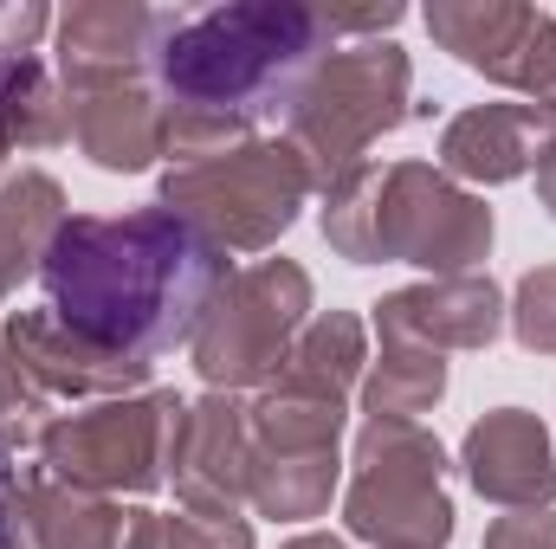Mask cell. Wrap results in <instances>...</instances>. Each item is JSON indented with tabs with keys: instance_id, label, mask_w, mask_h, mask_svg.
Listing matches in <instances>:
<instances>
[{
	"instance_id": "obj_1",
	"label": "cell",
	"mask_w": 556,
	"mask_h": 549,
	"mask_svg": "<svg viewBox=\"0 0 556 549\" xmlns=\"http://www.w3.org/2000/svg\"><path fill=\"white\" fill-rule=\"evenodd\" d=\"M39 272L72 336L149 362L201 330L227 284V259L181 214L142 207L124 220H65Z\"/></svg>"
},
{
	"instance_id": "obj_2",
	"label": "cell",
	"mask_w": 556,
	"mask_h": 549,
	"mask_svg": "<svg viewBox=\"0 0 556 549\" xmlns=\"http://www.w3.org/2000/svg\"><path fill=\"white\" fill-rule=\"evenodd\" d=\"M337 46L330 7L253 0V7H207L181 20L155 59L168 155H214L233 137L291 117L298 91Z\"/></svg>"
},
{
	"instance_id": "obj_3",
	"label": "cell",
	"mask_w": 556,
	"mask_h": 549,
	"mask_svg": "<svg viewBox=\"0 0 556 549\" xmlns=\"http://www.w3.org/2000/svg\"><path fill=\"white\" fill-rule=\"evenodd\" d=\"M324 233L350 253V259H408V266H433V272H459L472 259H485L492 246V214L446 188L433 168L420 162H395V168H350L330 188L324 207Z\"/></svg>"
},
{
	"instance_id": "obj_4",
	"label": "cell",
	"mask_w": 556,
	"mask_h": 549,
	"mask_svg": "<svg viewBox=\"0 0 556 549\" xmlns=\"http://www.w3.org/2000/svg\"><path fill=\"white\" fill-rule=\"evenodd\" d=\"M408 111V59L402 46H343L330 52L311 85L291 104V149L304 162L311 181H343L350 168H363V149L395 130Z\"/></svg>"
},
{
	"instance_id": "obj_5",
	"label": "cell",
	"mask_w": 556,
	"mask_h": 549,
	"mask_svg": "<svg viewBox=\"0 0 556 549\" xmlns=\"http://www.w3.org/2000/svg\"><path fill=\"white\" fill-rule=\"evenodd\" d=\"M304 188H311V175L291 142H233V149H214L168 175V214H181L207 240L253 253L291 227Z\"/></svg>"
},
{
	"instance_id": "obj_6",
	"label": "cell",
	"mask_w": 556,
	"mask_h": 549,
	"mask_svg": "<svg viewBox=\"0 0 556 549\" xmlns=\"http://www.w3.org/2000/svg\"><path fill=\"white\" fill-rule=\"evenodd\" d=\"M356 491L350 524L356 537L389 549H440L453 531V511L440 498V446L408 420H376L356 446Z\"/></svg>"
},
{
	"instance_id": "obj_7",
	"label": "cell",
	"mask_w": 556,
	"mask_h": 549,
	"mask_svg": "<svg viewBox=\"0 0 556 549\" xmlns=\"http://www.w3.org/2000/svg\"><path fill=\"white\" fill-rule=\"evenodd\" d=\"M181 433V401L155 395L130 408L72 413L46 433V459L72 485H111V491H149L162 478V459H175Z\"/></svg>"
},
{
	"instance_id": "obj_8",
	"label": "cell",
	"mask_w": 556,
	"mask_h": 549,
	"mask_svg": "<svg viewBox=\"0 0 556 549\" xmlns=\"http://www.w3.org/2000/svg\"><path fill=\"white\" fill-rule=\"evenodd\" d=\"M304 297H311V284H304L298 266H260V272L220 284L214 310L194 330L201 375L207 382H260V375H273Z\"/></svg>"
},
{
	"instance_id": "obj_9",
	"label": "cell",
	"mask_w": 556,
	"mask_h": 549,
	"mask_svg": "<svg viewBox=\"0 0 556 549\" xmlns=\"http://www.w3.org/2000/svg\"><path fill=\"white\" fill-rule=\"evenodd\" d=\"M181 26V13L168 7H130V0H104V7H72L59 13V65L72 91H104V85H142V72H155L168 33Z\"/></svg>"
},
{
	"instance_id": "obj_10",
	"label": "cell",
	"mask_w": 556,
	"mask_h": 549,
	"mask_svg": "<svg viewBox=\"0 0 556 549\" xmlns=\"http://www.w3.org/2000/svg\"><path fill=\"white\" fill-rule=\"evenodd\" d=\"M551 142H556V111H544V104H485V111H466V117L446 124L440 162L453 175H472V181H511Z\"/></svg>"
},
{
	"instance_id": "obj_11",
	"label": "cell",
	"mask_w": 556,
	"mask_h": 549,
	"mask_svg": "<svg viewBox=\"0 0 556 549\" xmlns=\"http://www.w3.org/2000/svg\"><path fill=\"white\" fill-rule=\"evenodd\" d=\"M72 137L98 168H149L168 155V117L149 85H104V91H65Z\"/></svg>"
},
{
	"instance_id": "obj_12",
	"label": "cell",
	"mask_w": 556,
	"mask_h": 549,
	"mask_svg": "<svg viewBox=\"0 0 556 549\" xmlns=\"http://www.w3.org/2000/svg\"><path fill=\"white\" fill-rule=\"evenodd\" d=\"M466 465H472V485L498 505H538L556 491V465H551V439L531 413L505 408L492 420H479L466 433Z\"/></svg>"
},
{
	"instance_id": "obj_13",
	"label": "cell",
	"mask_w": 556,
	"mask_h": 549,
	"mask_svg": "<svg viewBox=\"0 0 556 549\" xmlns=\"http://www.w3.org/2000/svg\"><path fill=\"white\" fill-rule=\"evenodd\" d=\"M240 408L207 401V408L181 413V439H175V485L188 505H201L207 518H227V505L247 491V433H240Z\"/></svg>"
},
{
	"instance_id": "obj_14",
	"label": "cell",
	"mask_w": 556,
	"mask_h": 549,
	"mask_svg": "<svg viewBox=\"0 0 556 549\" xmlns=\"http://www.w3.org/2000/svg\"><path fill=\"white\" fill-rule=\"evenodd\" d=\"M7 343H13V356H20L26 375H39V382H52V388H72V395L137 388L142 375H149V362L111 356V349H98V343H85V336L65 343V323H59V317H13Z\"/></svg>"
},
{
	"instance_id": "obj_15",
	"label": "cell",
	"mask_w": 556,
	"mask_h": 549,
	"mask_svg": "<svg viewBox=\"0 0 556 549\" xmlns=\"http://www.w3.org/2000/svg\"><path fill=\"white\" fill-rule=\"evenodd\" d=\"M544 13L538 7H427V33L472 72L498 78V85H518L525 78V59H531V39H538Z\"/></svg>"
},
{
	"instance_id": "obj_16",
	"label": "cell",
	"mask_w": 556,
	"mask_h": 549,
	"mask_svg": "<svg viewBox=\"0 0 556 549\" xmlns=\"http://www.w3.org/2000/svg\"><path fill=\"white\" fill-rule=\"evenodd\" d=\"M382 330L395 343H492L498 330V291L479 284V278H459V284H433V291H402L382 304Z\"/></svg>"
},
{
	"instance_id": "obj_17",
	"label": "cell",
	"mask_w": 556,
	"mask_h": 549,
	"mask_svg": "<svg viewBox=\"0 0 556 549\" xmlns=\"http://www.w3.org/2000/svg\"><path fill=\"white\" fill-rule=\"evenodd\" d=\"M0 137L7 149H52V142L72 137V104L59 98L52 72L39 59H13L0 72Z\"/></svg>"
},
{
	"instance_id": "obj_18",
	"label": "cell",
	"mask_w": 556,
	"mask_h": 549,
	"mask_svg": "<svg viewBox=\"0 0 556 549\" xmlns=\"http://www.w3.org/2000/svg\"><path fill=\"white\" fill-rule=\"evenodd\" d=\"M59 227L65 220H59V181L52 175H20L0 188V297L33 259H46Z\"/></svg>"
},
{
	"instance_id": "obj_19",
	"label": "cell",
	"mask_w": 556,
	"mask_h": 549,
	"mask_svg": "<svg viewBox=\"0 0 556 549\" xmlns=\"http://www.w3.org/2000/svg\"><path fill=\"white\" fill-rule=\"evenodd\" d=\"M33 524L46 537H59V549H149L155 544V524L142 511H117V505H72V524L46 505V511H33Z\"/></svg>"
},
{
	"instance_id": "obj_20",
	"label": "cell",
	"mask_w": 556,
	"mask_h": 549,
	"mask_svg": "<svg viewBox=\"0 0 556 549\" xmlns=\"http://www.w3.org/2000/svg\"><path fill=\"white\" fill-rule=\"evenodd\" d=\"M440 388H446L440 356H433V349H402V356H389V369L369 382V408H376V420H395V413L427 408Z\"/></svg>"
},
{
	"instance_id": "obj_21",
	"label": "cell",
	"mask_w": 556,
	"mask_h": 549,
	"mask_svg": "<svg viewBox=\"0 0 556 549\" xmlns=\"http://www.w3.org/2000/svg\"><path fill=\"white\" fill-rule=\"evenodd\" d=\"M518 343L556 356V272H531L518 284Z\"/></svg>"
},
{
	"instance_id": "obj_22",
	"label": "cell",
	"mask_w": 556,
	"mask_h": 549,
	"mask_svg": "<svg viewBox=\"0 0 556 549\" xmlns=\"http://www.w3.org/2000/svg\"><path fill=\"white\" fill-rule=\"evenodd\" d=\"M162 549H253L247 537V524L240 518H175L168 531H162Z\"/></svg>"
},
{
	"instance_id": "obj_23",
	"label": "cell",
	"mask_w": 556,
	"mask_h": 549,
	"mask_svg": "<svg viewBox=\"0 0 556 549\" xmlns=\"http://www.w3.org/2000/svg\"><path fill=\"white\" fill-rule=\"evenodd\" d=\"M485 549H556V511H531V518H505L492 537H485Z\"/></svg>"
},
{
	"instance_id": "obj_24",
	"label": "cell",
	"mask_w": 556,
	"mask_h": 549,
	"mask_svg": "<svg viewBox=\"0 0 556 549\" xmlns=\"http://www.w3.org/2000/svg\"><path fill=\"white\" fill-rule=\"evenodd\" d=\"M538 194H544V207L556 214V142L538 155Z\"/></svg>"
},
{
	"instance_id": "obj_25",
	"label": "cell",
	"mask_w": 556,
	"mask_h": 549,
	"mask_svg": "<svg viewBox=\"0 0 556 549\" xmlns=\"http://www.w3.org/2000/svg\"><path fill=\"white\" fill-rule=\"evenodd\" d=\"M7 511H13V478H7V452H0V549H7Z\"/></svg>"
},
{
	"instance_id": "obj_26",
	"label": "cell",
	"mask_w": 556,
	"mask_h": 549,
	"mask_svg": "<svg viewBox=\"0 0 556 549\" xmlns=\"http://www.w3.org/2000/svg\"><path fill=\"white\" fill-rule=\"evenodd\" d=\"M285 549H343V544H330V537H298V544H285Z\"/></svg>"
},
{
	"instance_id": "obj_27",
	"label": "cell",
	"mask_w": 556,
	"mask_h": 549,
	"mask_svg": "<svg viewBox=\"0 0 556 549\" xmlns=\"http://www.w3.org/2000/svg\"><path fill=\"white\" fill-rule=\"evenodd\" d=\"M7 65H13V59H0V72H7Z\"/></svg>"
},
{
	"instance_id": "obj_28",
	"label": "cell",
	"mask_w": 556,
	"mask_h": 549,
	"mask_svg": "<svg viewBox=\"0 0 556 549\" xmlns=\"http://www.w3.org/2000/svg\"><path fill=\"white\" fill-rule=\"evenodd\" d=\"M0 155H7V137H0Z\"/></svg>"
}]
</instances>
